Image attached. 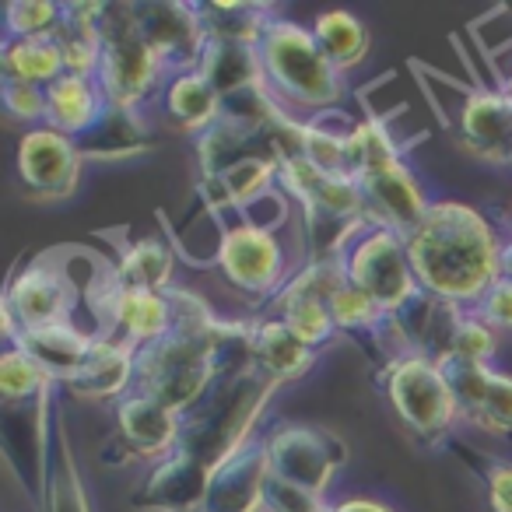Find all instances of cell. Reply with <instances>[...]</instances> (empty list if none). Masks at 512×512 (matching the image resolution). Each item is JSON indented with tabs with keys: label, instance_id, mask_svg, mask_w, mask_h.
I'll list each match as a JSON object with an SVG mask.
<instances>
[{
	"label": "cell",
	"instance_id": "obj_1",
	"mask_svg": "<svg viewBox=\"0 0 512 512\" xmlns=\"http://www.w3.org/2000/svg\"><path fill=\"white\" fill-rule=\"evenodd\" d=\"M414 278L421 292L474 309L498 281V239L488 214L463 200H432L421 225L407 235Z\"/></svg>",
	"mask_w": 512,
	"mask_h": 512
},
{
	"label": "cell",
	"instance_id": "obj_2",
	"mask_svg": "<svg viewBox=\"0 0 512 512\" xmlns=\"http://www.w3.org/2000/svg\"><path fill=\"white\" fill-rule=\"evenodd\" d=\"M281 386H274L264 372L246 369L232 376H218L211 390L183 414V432H179L176 453L190 456L207 474L221 467L232 453H239L274 400Z\"/></svg>",
	"mask_w": 512,
	"mask_h": 512
},
{
	"label": "cell",
	"instance_id": "obj_3",
	"mask_svg": "<svg viewBox=\"0 0 512 512\" xmlns=\"http://www.w3.org/2000/svg\"><path fill=\"white\" fill-rule=\"evenodd\" d=\"M256 50L264 67V85L271 88L281 109H288L292 116L302 113L309 120L341 106L344 74L320 50L313 29L278 15Z\"/></svg>",
	"mask_w": 512,
	"mask_h": 512
},
{
	"label": "cell",
	"instance_id": "obj_4",
	"mask_svg": "<svg viewBox=\"0 0 512 512\" xmlns=\"http://www.w3.org/2000/svg\"><path fill=\"white\" fill-rule=\"evenodd\" d=\"M225 320L214 330H169L162 341L137 351L134 390L162 400L176 414H186L221 376L218 337Z\"/></svg>",
	"mask_w": 512,
	"mask_h": 512
},
{
	"label": "cell",
	"instance_id": "obj_5",
	"mask_svg": "<svg viewBox=\"0 0 512 512\" xmlns=\"http://www.w3.org/2000/svg\"><path fill=\"white\" fill-rule=\"evenodd\" d=\"M376 383L418 446L453 449L460 407L439 362L421 355H393L376 369Z\"/></svg>",
	"mask_w": 512,
	"mask_h": 512
},
{
	"label": "cell",
	"instance_id": "obj_6",
	"mask_svg": "<svg viewBox=\"0 0 512 512\" xmlns=\"http://www.w3.org/2000/svg\"><path fill=\"white\" fill-rule=\"evenodd\" d=\"M165 78L169 74L162 60L137 29L134 4H106L102 8V64L95 81L109 106L144 113L151 99L162 95Z\"/></svg>",
	"mask_w": 512,
	"mask_h": 512
},
{
	"label": "cell",
	"instance_id": "obj_7",
	"mask_svg": "<svg viewBox=\"0 0 512 512\" xmlns=\"http://www.w3.org/2000/svg\"><path fill=\"white\" fill-rule=\"evenodd\" d=\"M214 267L239 295H246L253 302H267V306L278 299V292L295 274L278 232L253 225L246 218H232L225 225Z\"/></svg>",
	"mask_w": 512,
	"mask_h": 512
},
{
	"label": "cell",
	"instance_id": "obj_8",
	"mask_svg": "<svg viewBox=\"0 0 512 512\" xmlns=\"http://www.w3.org/2000/svg\"><path fill=\"white\" fill-rule=\"evenodd\" d=\"M456 92V102L449 99H432L439 120L446 123V130L453 134V141L460 144L467 155H477L484 162L509 165L512 162V99L505 95V88H488L481 81L474 85H456L449 81Z\"/></svg>",
	"mask_w": 512,
	"mask_h": 512
},
{
	"label": "cell",
	"instance_id": "obj_9",
	"mask_svg": "<svg viewBox=\"0 0 512 512\" xmlns=\"http://www.w3.org/2000/svg\"><path fill=\"white\" fill-rule=\"evenodd\" d=\"M341 264L344 274H348V285L372 295L390 316L397 309H404L421 292L418 278H414L411 256H407L404 235L390 232V228L365 225L358 232V239L344 249Z\"/></svg>",
	"mask_w": 512,
	"mask_h": 512
},
{
	"label": "cell",
	"instance_id": "obj_10",
	"mask_svg": "<svg viewBox=\"0 0 512 512\" xmlns=\"http://www.w3.org/2000/svg\"><path fill=\"white\" fill-rule=\"evenodd\" d=\"M57 390L60 386H53V390L36 393L29 400H0V449L36 505H43L46 467H50Z\"/></svg>",
	"mask_w": 512,
	"mask_h": 512
},
{
	"label": "cell",
	"instance_id": "obj_11",
	"mask_svg": "<svg viewBox=\"0 0 512 512\" xmlns=\"http://www.w3.org/2000/svg\"><path fill=\"white\" fill-rule=\"evenodd\" d=\"M267 460H271V477L285 484H295L302 491H313L320 498H330V484L348 463V446L327 428L302 425V421H285L274 425L264 435Z\"/></svg>",
	"mask_w": 512,
	"mask_h": 512
},
{
	"label": "cell",
	"instance_id": "obj_12",
	"mask_svg": "<svg viewBox=\"0 0 512 512\" xmlns=\"http://www.w3.org/2000/svg\"><path fill=\"white\" fill-rule=\"evenodd\" d=\"M95 320H99V334L120 337L130 348H148V344L162 341L172 330V302L169 292H144V288H123L113 281L109 267L99 274L92 288Z\"/></svg>",
	"mask_w": 512,
	"mask_h": 512
},
{
	"label": "cell",
	"instance_id": "obj_13",
	"mask_svg": "<svg viewBox=\"0 0 512 512\" xmlns=\"http://www.w3.org/2000/svg\"><path fill=\"white\" fill-rule=\"evenodd\" d=\"M74 299H78V288L67 278V267H22L11 278L8 295H4V337L71 323Z\"/></svg>",
	"mask_w": 512,
	"mask_h": 512
},
{
	"label": "cell",
	"instance_id": "obj_14",
	"mask_svg": "<svg viewBox=\"0 0 512 512\" xmlns=\"http://www.w3.org/2000/svg\"><path fill=\"white\" fill-rule=\"evenodd\" d=\"M81 155L78 141L64 137L50 127H29L18 141V176L29 197L36 200H64L81 183Z\"/></svg>",
	"mask_w": 512,
	"mask_h": 512
},
{
	"label": "cell",
	"instance_id": "obj_15",
	"mask_svg": "<svg viewBox=\"0 0 512 512\" xmlns=\"http://www.w3.org/2000/svg\"><path fill=\"white\" fill-rule=\"evenodd\" d=\"M179 432H183V414L165 407L162 400L148 397L141 390H130L116 404V439L113 460H151L162 463L165 456L176 453Z\"/></svg>",
	"mask_w": 512,
	"mask_h": 512
},
{
	"label": "cell",
	"instance_id": "obj_16",
	"mask_svg": "<svg viewBox=\"0 0 512 512\" xmlns=\"http://www.w3.org/2000/svg\"><path fill=\"white\" fill-rule=\"evenodd\" d=\"M134 15L144 43L162 60L165 74L200 67V57L207 50V36H204V25H200L197 4H183V0H141V4H134Z\"/></svg>",
	"mask_w": 512,
	"mask_h": 512
},
{
	"label": "cell",
	"instance_id": "obj_17",
	"mask_svg": "<svg viewBox=\"0 0 512 512\" xmlns=\"http://www.w3.org/2000/svg\"><path fill=\"white\" fill-rule=\"evenodd\" d=\"M446 383L460 407V421L512 442V376L495 365L442 362Z\"/></svg>",
	"mask_w": 512,
	"mask_h": 512
},
{
	"label": "cell",
	"instance_id": "obj_18",
	"mask_svg": "<svg viewBox=\"0 0 512 512\" xmlns=\"http://www.w3.org/2000/svg\"><path fill=\"white\" fill-rule=\"evenodd\" d=\"M358 190H362L365 221L376 228H390L397 235H411L428 214L432 200H428L421 179L407 162L383 165L376 172L358 176Z\"/></svg>",
	"mask_w": 512,
	"mask_h": 512
},
{
	"label": "cell",
	"instance_id": "obj_19",
	"mask_svg": "<svg viewBox=\"0 0 512 512\" xmlns=\"http://www.w3.org/2000/svg\"><path fill=\"white\" fill-rule=\"evenodd\" d=\"M267 484H271V460L264 435L256 432L211 474L197 512H267Z\"/></svg>",
	"mask_w": 512,
	"mask_h": 512
},
{
	"label": "cell",
	"instance_id": "obj_20",
	"mask_svg": "<svg viewBox=\"0 0 512 512\" xmlns=\"http://www.w3.org/2000/svg\"><path fill=\"white\" fill-rule=\"evenodd\" d=\"M467 313L470 309L453 306L446 299H435L428 292H418L404 309L393 313L397 355H421L442 365L449 358V351H453V337Z\"/></svg>",
	"mask_w": 512,
	"mask_h": 512
},
{
	"label": "cell",
	"instance_id": "obj_21",
	"mask_svg": "<svg viewBox=\"0 0 512 512\" xmlns=\"http://www.w3.org/2000/svg\"><path fill=\"white\" fill-rule=\"evenodd\" d=\"M137 383V348H130L120 337H109L95 330L92 351H88L85 365L64 383L67 393L88 404H106L116 400L120 404Z\"/></svg>",
	"mask_w": 512,
	"mask_h": 512
},
{
	"label": "cell",
	"instance_id": "obj_22",
	"mask_svg": "<svg viewBox=\"0 0 512 512\" xmlns=\"http://www.w3.org/2000/svg\"><path fill=\"white\" fill-rule=\"evenodd\" d=\"M207 481L211 474L204 467H197L190 456L172 453L162 463H155L144 488L134 495V505L144 512H197L204 502Z\"/></svg>",
	"mask_w": 512,
	"mask_h": 512
},
{
	"label": "cell",
	"instance_id": "obj_23",
	"mask_svg": "<svg viewBox=\"0 0 512 512\" xmlns=\"http://www.w3.org/2000/svg\"><path fill=\"white\" fill-rule=\"evenodd\" d=\"M330 316H334L337 334L351 337L358 348L372 351L379 358V365L390 362L397 355V341H393V316L379 306L372 295H365L362 288L344 285L341 292L330 299Z\"/></svg>",
	"mask_w": 512,
	"mask_h": 512
},
{
	"label": "cell",
	"instance_id": "obj_24",
	"mask_svg": "<svg viewBox=\"0 0 512 512\" xmlns=\"http://www.w3.org/2000/svg\"><path fill=\"white\" fill-rule=\"evenodd\" d=\"M106 95H102L99 81L85 78V74H64L46 88V123L43 127L57 130L64 137L78 141L81 134L95 127L102 113H106Z\"/></svg>",
	"mask_w": 512,
	"mask_h": 512
},
{
	"label": "cell",
	"instance_id": "obj_25",
	"mask_svg": "<svg viewBox=\"0 0 512 512\" xmlns=\"http://www.w3.org/2000/svg\"><path fill=\"white\" fill-rule=\"evenodd\" d=\"M320 362V351L306 348L281 320H264L253 330V369L264 372L274 386L299 383Z\"/></svg>",
	"mask_w": 512,
	"mask_h": 512
},
{
	"label": "cell",
	"instance_id": "obj_26",
	"mask_svg": "<svg viewBox=\"0 0 512 512\" xmlns=\"http://www.w3.org/2000/svg\"><path fill=\"white\" fill-rule=\"evenodd\" d=\"M158 106H162V113L179 130H186L193 137H200L204 130H211L221 120V95L200 74V67L169 74L162 85V95H158Z\"/></svg>",
	"mask_w": 512,
	"mask_h": 512
},
{
	"label": "cell",
	"instance_id": "obj_27",
	"mask_svg": "<svg viewBox=\"0 0 512 512\" xmlns=\"http://www.w3.org/2000/svg\"><path fill=\"white\" fill-rule=\"evenodd\" d=\"M92 337L85 334L78 323H57V327L29 330V334H11L8 348H22L32 362H39L60 386L85 365L88 351H92Z\"/></svg>",
	"mask_w": 512,
	"mask_h": 512
},
{
	"label": "cell",
	"instance_id": "obj_28",
	"mask_svg": "<svg viewBox=\"0 0 512 512\" xmlns=\"http://www.w3.org/2000/svg\"><path fill=\"white\" fill-rule=\"evenodd\" d=\"M197 15L207 43L235 46H260L264 32L278 18L271 4H249V0H197Z\"/></svg>",
	"mask_w": 512,
	"mask_h": 512
},
{
	"label": "cell",
	"instance_id": "obj_29",
	"mask_svg": "<svg viewBox=\"0 0 512 512\" xmlns=\"http://www.w3.org/2000/svg\"><path fill=\"white\" fill-rule=\"evenodd\" d=\"M102 8L106 4H64L60 29L53 32L60 53H64L67 74H85L95 78L102 64Z\"/></svg>",
	"mask_w": 512,
	"mask_h": 512
},
{
	"label": "cell",
	"instance_id": "obj_30",
	"mask_svg": "<svg viewBox=\"0 0 512 512\" xmlns=\"http://www.w3.org/2000/svg\"><path fill=\"white\" fill-rule=\"evenodd\" d=\"M43 512H92L85 481H81L78 456H74L71 435H67V414L57 411L53 421V449L50 467H46V488H43Z\"/></svg>",
	"mask_w": 512,
	"mask_h": 512
},
{
	"label": "cell",
	"instance_id": "obj_31",
	"mask_svg": "<svg viewBox=\"0 0 512 512\" xmlns=\"http://www.w3.org/2000/svg\"><path fill=\"white\" fill-rule=\"evenodd\" d=\"M78 148L85 158H127L151 151L155 148V137H151L144 113L106 106V113L95 120V127L78 137Z\"/></svg>",
	"mask_w": 512,
	"mask_h": 512
},
{
	"label": "cell",
	"instance_id": "obj_32",
	"mask_svg": "<svg viewBox=\"0 0 512 512\" xmlns=\"http://www.w3.org/2000/svg\"><path fill=\"white\" fill-rule=\"evenodd\" d=\"M67 74L64 53H60L57 39L39 36V39H4L0 50V78L4 81H22V85L50 88L57 78Z\"/></svg>",
	"mask_w": 512,
	"mask_h": 512
},
{
	"label": "cell",
	"instance_id": "obj_33",
	"mask_svg": "<svg viewBox=\"0 0 512 512\" xmlns=\"http://www.w3.org/2000/svg\"><path fill=\"white\" fill-rule=\"evenodd\" d=\"M200 74L211 81L221 99L264 85V67H260V50L256 46L207 43L204 57H200Z\"/></svg>",
	"mask_w": 512,
	"mask_h": 512
},
{
	"label": "cell",
	"instance_id": "obj_34",
	"mask_svg": "<svg viewBox=\"0 0 512 512\" xmlns=\"http://www.w3.org/2000/svg\"><path fill=\"white\" fill-rule=\"evenodd\" d=\"M116 285L144 288V292H169L172 288V249L162 239H134L109 267Z\"/></svg>",
	"mask_w": 512,
	"mask_h": 512
},
{
	"label": "cell",
	"instance_id": "obj_35",
	"mask_svg": "<svg viewBox=\"0 0 512 512\" xmlns=\"http://www.w3.org/2000/svg\"><path fill=\"white\" fill-rule=\"evenodd\" d=\"M309 29H313L320 50L327 53V60L341 74H351L355 67H362L365 53H369V32L351 11H323V15L313 18Z\"/></svg>",
	"mask_w": 512,
	"mask_h": 512
},
{
	"label": "cell",
	"instance_id": "obj_36",
	"mask_svg": "<svg viewBox=\"0 0 512 512\" xmlns=\"http://www.w3.org/2000/svg\"><path fill=\"white\" fill-rule=\"evenodd\" d=\"M393 162H404V148L390 134L386 120H379V116L358 120L355 130L348 134V144H344V172L351 179H358L365 172H376Z\"/></svg>",
	"mask_w": 512,
	"mask_h": 512
},
{
	"label": "cell",
	"instance_id": "obj_37",
	"mask_svg": "<svg viewBox=\"0 0 512 512\" xmlns=\"http://www.w3.org/2000/svg\"><path fill=\"white\" fill-rule=\"evenodd\" d=\"M274 320H281L295 337H299L306 348L313 351H327L337 337L334 316H330V302L323 299H292V295H278L271 302Z\"/></svg>",
	"mask_w": 512,
	"mask_h": 512
},
{
	"label": "cell",
	"instance_id": "obj_38",
	"mask_svg": "<svg viewBox=\"0 0 512 512\" xmlns=\"http://www.w3.org/2000/svg\"><path fill=\"white\" fill-rule=\"evenodd\" d=\"M60 386L39 362H32L22 348H8L0 355V400H29Z\"/></svg>",
	"mask_w": 512,
	"mask_h": 512
},
{
	"label": "cell",
	"instance_id": "obj_39",
	"mask_svg": "<svg viewBox=\"0 0 512 512\" xmlns=\"http://www.w3.org/2000/svg\"><path fill=\"white\" fill-rule=\"evenodd\" d=\"M64 4L53 0H11L4 8V39H39L60 29Z\"/></svg>",
	"mask_w": 512,
	"mask_h": 512
},
{
	"label": "cell",
	"instance_id": "obj_40",
	"mask_svg": "<svg viewBox=\"0 0 512 512\" xmlns=\"http://www.w3.org/2000/svg\"><path fill=\"white\" fill-rule=\"evenodd\" d=\"M453 449L470 463L477 477L484 484V495H488V509L491 512H512V463L498 460V456L488 453H474V449L453 442Z\"/></svg>",
	"mask_w": 512,
	"mask_h": 512
},
{
	"label": "cell",
	"instance_id": "obj_41",
	"mask_svg": "<svg viewBox=\"0 0 512 512\" xmlns=\"http://www.w3.org/2000/svg\"><path fill=\"white\" fill-rule=\"evenodd\" d=\"M498 351V330H491L481 316L470 309L463 316L460 330L453 337V351H449L446 362H467V365H491Z\"/></svg>",
	"mask_w": 512,
	"mask_h": 512
},
{
	"label": "cell",
	"instance_id": "obj_42",
	"mask_svg": "<svg viewBox=\"0 0 512 512\" xmlns=\"http://www.w3.org/2000/svg\"><path fill=\"white\" fill-rule=\"evenodd\" d=\"M0 99H4V109L15 120L29 123V127H43L46 123V88L0 78Z\"/></svg>",
	"mask_w": 512,
	"mask_h": 512
},
{
	"label": "cell",
	"instance_id": "obj_43",
	"mask_svg": "<svg viewBox=\"0 0 512 512\" xmlns=\"http://www.w3.org/2000/svg\"><path fill=\"white\" fill-rule=\"evenodd\" d=\"M330 509H334L330 498L302 491L295 484L278 481V477H271V484H267V512H330Z\"/></svg>",
	"mask_w": 512,
	"mask_h": 512
},
{
	"label": "cell",
	"instance_id": "obj_44",
	"mask_svg": "<svg viewBox=\"0 0 512 512\" xmlns=\"http://www.w3.org/2000/svg\"><path fill=\"white\" fill-rule=\"evenodd\" d=\"M474 313L481 316L491 330H498V334H512V281L498 278L495 285L481 295Z\"/></svg>",
	"mask_w": 512,
	"mask_h": 512
},
{
	"label": "cell",
	"instance_id": "obj_45",
	"mask_svg": "<svg viewBox=\"0 0 512 512\" xmlns=\"http://www.w3.org/2000/svg\"><path fill=\"white\" fill-rule=\"evenodd\" d=\"M330 512H393V509L376 502V498H341V502H334Z\"/></svg>",
	"mask_w": 512,
	"mask_h": 512
},
{
	"label": "cell",
	"instance_id": "obj_46",
	"mask_svg": "<svg viewBox=\"0 0 512 512\" xmlns=\"http://www.w3.org/2000/svg\"><path fill=\"white\" fill-rule=\"evenodd\" d=\"M498 278L512 281V239H502V253H498Z\"/></svg>",
	"mask_w": 512,
	"mask_h": 512
},
{
	"label": "cell",
	"instance_id": "obj_47",
	"mask_svg": "<svg viewBox=\"0 0 512 512\" xmlns=\"http://www.w3.org/2000/svg\"><path fill=\"white\" fill-rule=\"evenodd\" d=\"M502 88H505V95H509V99H512V67H509V74H505V78H502Z\"/></svg>",
	"mask_w": 512,
	"mask_h": 512
},
{
	"label": "cell",
	"instance_id": "obj_48",
	"mask_svg": "<svg viewBox=\"0 0 512 512\" xmlns=\"http://www.w3.org/2000/svg\"><path fill=\"white\" fill-rule=\"evenodd\" d=\"M509 169H512V162H509Z\"/></svg>",
	"mask_w": 512,
	"mask_h": 512
}]
</instances>
